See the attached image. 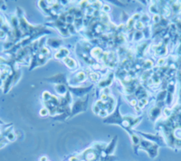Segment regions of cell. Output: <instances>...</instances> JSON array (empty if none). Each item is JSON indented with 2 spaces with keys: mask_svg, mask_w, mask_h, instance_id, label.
<instances>
[{
  "mask_svg": "<svg viewBox=\"0 0 181 161\" xmlns=\"http://www.w3.org/2000/svg\"><path fill=\"white\" fill-rule=\"evenodd\" d=\"M87 80V74L84 72H78L77 73L73 74L72 78L69 80V83L70 84H74V83H81V82H84Z\"/></svg>",
  "mask_w": 181,
  "mask_h": 161,
  "instance_id": "6",
  "label": "cell"
},
{
  "mask_svg": "<svg viewBox=\"0 0 181 161\" xmlns=\"http://www.w3.org/2000/svg\"><path fill=\"white\" fill-rule=\"evenodd\" d=\"M45 81L55 83V84H67L66 82V76L65 73H58L54 76H51L45 79Z\"/></svg>",
  "mask_w": 181,
  "mask_h": 161,
  "instance_id": "5",
  "label": "cell"
},
{
  "mask_svg": "<svg viewBox=\"0 0 181 161\" xmlns=\"http://www.w3.org/2000/svg\"><path fill=\"white\" fill-rule=\"evenodd\" d=\"M140 149H143L146 152H148V156H150L151 158L156 157L158 156V145L154 142H151L150 140L145 138H141L140 139V146H139Z\"/></svg>",
  "mask_w": 181,
  "mask_h": 161,
  "instance_id": "3",
  "label": "cell"
},
{
  "mask_svg": "<svg viewBox=\"0 0 181 161\" xmlns=\"http://www.w3.org/2000/svg\"><path fill=\"white\" fill-rule=\"evenodd\" d=\"M61 43L62 41L57 39V38H51L47 40V45L53 48H59L61 46Z\"/></svg>",
  "mask_w": 181,
  "mask_h": 161,
  "instance_id": "11",
  "label": "cell"
},
{
  "mask_svg": "<svg viewBox=\"0 0 181 161\" xmlns=\"http://www.w3.org/2000/svg\"><path fill=\"white\" fill-rule=\"evenodd\" d=\"M55 91L60 94L61 97H63L67 94L68 91V84H55Z\"/></svg>",
  "mask_w": 181,
  "mask_h": 161,
  "instance_id": "8",
  "label": "cell"
},
{
  "mask_svg": "<svg viewBox=\"0 0 181 161\" xmlns=\"http://www.w3.org/2000/svg\"><path fill=\"white\" fill-rule=\"evenodd\" d=\"M141 119H142V116L137 118H134L132 116H126V117L121 116L120 112V105H118L115 108L113 113L104 118L103 121L111 124H119L122 128H124L130 134L131 138H132L136 136V134L132 131L131 128L135 127L139 122H141Z\"/></svg>",
  "mask_w": 181,
  "mask_h": 161,
  "instance_id": "1",
  "label": "cell"
},
{
  "mask_svg": "<svg viewBox=\"0 0 181 161\" xmlns=\"http://www.w3.org/2000/svg\"><path fill=\"white\" fill-rule=\"evenodd\" d=\"M112 80H113V73H111V74H109V76L105 80H102V81H101V82H99V87L103 88V89L107 88L112 83Z\"/></svg>",
  "mask_w": 181,
  "mask_h": 161,
  "instance_id": "9",
  "label": "cell"
},
{
  "mask_svg": "<svg viewBox=\"0 0 181 161\" xmlns=\"http://www.w3.org/2000/svg\"><path fill=\"white\" fill-rule=\"evenodd\" d=\"M89 77H90L92 82H98L101 79V75L96 72H89Z\"/></svg>",
  "mask_w": 181,
  "mask_h": 161,
  "instance_id": "12",
  "label": "cell"
},
{
  "mask_svg": "<svg viewBox=\"0 0 181 161\" xmlns=\"http://www.w3.org/2000/svg\"><path fill=\"white\" fill-rule=\"evenodd\" d=\"M51 57H52V53H51L50 50L45 46L41 47L38 51H36L35 55H34L33 64H32V66L30 67V70L34 69V67H35V66L44 65V64L46 63V62Z\"/></svg>",
  "mask_w": 181,
  "mask_h": 161,
  "instance_id": "2",
  "label": "cell"
},
{
  "mask_svg": "<svg viewBox=\"0 0 181 161\" xmlns=\"http://www.w3.org/2000/svg\"><path fill=\"white\" fill-rule=\"evenodd\" d=\"M68 55H69V51L67 49L62 47L55 55V59H62V60H63L65 58L68 57Z\"/></svg>",
  "mask_w": 181,
  "mask_h": 161,
  "instance_id": "10",
  "label": "cell"
},
{
  "mask_svg": "<svg viewBox=\"0 0 181 161\" xmlns=\"http://www.w3.org/2000/svg\"><path fill=\"white\" fill-rule=\"evenodd\" d=\"M89 101V96L86 95L84 99H78L75 102L73 103V106L71 110V115L69 118H72L73 116H75L81 112H83L86 111L87 109V105Z\"/></svg>",
  "mask_w": 181,
  "mask_h": 161,
  "instance_id": "4",
  "label": "cell"
},
{
  "mask_svg": "<svg viewBox=\"0 0 181 161\" xmlns=\"http://www.w3.org/2000/svg\"><path fill=\"white\" fill-rule=\"evenodd\" d=\"M49 112H48V111H47V109L46 108H45V109H43V110H41V111H40V114H41V116H46L47 114H48Z\"/></svg>",
  "mask_w": 181,
  "mask_h": 161,
  "instance_id": "13",
  "label": "cell"
},
{
  "mask_svg": "<svg viewBox=\"0 0 181 161\" xmlns=\"http://www.w3.org/2000/svg\"><path fill=\"white\" fill-rule=\"evenodd\" d=\"M62 62H65V65L70 69V70H76L78 68V63L75 60H73L71 57H66L62 60Z\"/></svg>",
  "mask_w": 181,
  "mask_h": 161,
  "instance_id": "7",
  "label": "cell"
}]
</instances>
